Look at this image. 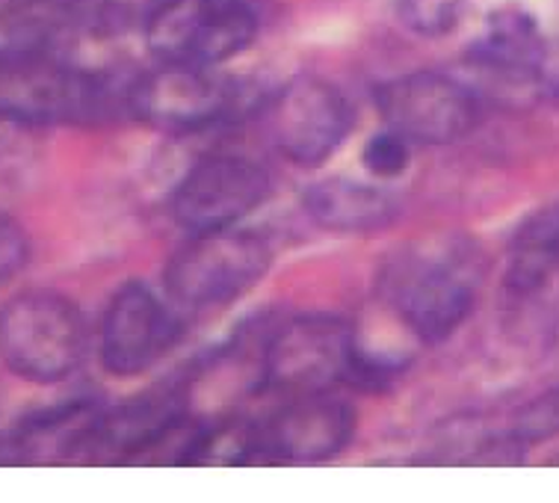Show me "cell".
Masks as SVG:
<instances>
[{
	"label": "cell",
	"mask_w": 559,
	"mask_h": 503,
	"mask_svg": "<svg viewBox=\"0 0 559 503\" xmlns=\"http://www.w3.org/2000/svg\"><path fill=\"white\" fill-rule=\"evenodd\" d=\"M515 432L524 447L533 442H548V439H557L559 435V388L542 394L533 403H527L524 409L519 411L515 423L509 427Z\"/></svg>",
	"instance_id": "cell-18"
},
{
	"label": "cell",
	"mask_w": 559,
	"mask_h": 503,
	"mask_svg": "<svg viewBox=\"0 0 559 503\" xmlns=\"http://www.w3.org/2000/svg\"><path fill=\"white\" fill-rule=\"evenodd\" d=\"M270 195V175L249 157H204L173 193L175 223L190 235L237 226Z\"/></svg>",
	"instance_id": "cell-10"
},
{
	"label": "cell",
	"mask_w": 559,
	"mask_h": 503,
	"mask_svg": "<svg viewBox=\"0 0 559 503\" xmlns=\"http://www.w3.org/2000/svg\"><path fill=\"white\" fill-rule=\"evenodd\" d=\"M306 214L337 235H373L400 216V202L377 184L325 178L306 193Z\"/></svg>",
	"instance_id": "cell-14"
},
{
	"label": "cell",
	"mask_w": 559,
	"mask_h": 503,
	"mask_svg": "<svg viewBox=\"0 0 559 503\" xmlns=\"http://www.w3.org/2000/svg\"><path fill=\"white\" fill-rule=\"evenodd\" d=\"M273 249L243 228H216L190 237L166 267V294L183 311L223 309L266 276Z\"/></svg>",
	"instance_id": "cell-4"
},
{
	"label": "cell",
	"mask_w": 559,
	"mask_h": 503,
	"mask_svg": "<svg viewBox=\"0 0 559 503\" xmlns=\"http://www.w3.org/2000/svg\"><path fill=\"white\" fill-rule=\"evenodd\" d=\"M31 255V243L27 235L21 231V226L12 216L0 214V285L10 282Z\"/></svg>",
	"instance_id": "cell-19"
},
{
	"label": "cell",
	"mask_w": 559,
	"mask_h": 503,
	"mask_svg": "<svg viewBox=\"0 0 559 503\" xmlns=\"http://www.w3.org/2000/svg\"><path fill=\"white\" fill-rule=\"evenodd\" d=\"M539 86L542 93L550 95V98L559 104V48L557 51H550L548 48V57H545V65H542L539 72Z\"/></svg>",
	"instance_id": "cell-20"
},
{
	"label": "cell",
	"mask_w": 559,
	"mask_h": 503,
	"mask_svg": "<svg viewBox=\"0 0 559 503\" xmlns=\"http://www.w3.org/2000/svg\"><path fill=\"white\" fill-rule=\"evenodd\" d=\"M264 463V439H261V423L228 421L204 427L202 442L195 447L190 465H216V468H235V465Z\"/></svg>",
	"instance_id": "cell-15"
},
{
	"label": "cell",
	"mask_w": 559,
	"mask_h": 503,
	"mask_svg": "<svg viewBox=\"0 0 559 503\" xmlns=\"http://www.w3.org/2000/svg\"><path fill=\"white\" fill-rule=\"evenodd\" d=\"M112 83L69 62L53 60L51 51L0 57V119L36 124H81L107 116Z\"/></svg>",
	"instance_id": "cell-3"
},
{
	"label": "cell",
	"mask_w": 559,
	"mask_h": 503,
	"mask_svg": "<svg viewBox=\"0 0 559 503\" xmlns=\"http://www.w3.org/2000/svg\"><path fill=\"white\" fill-rule=\"evenodd\" d=\"M90 330L72 299L53 290H24L0 309V361L36 385H57L81 368Z\"/></svg>",
	"instance_id": "cell-2"
},
{
	"label": "cell",
	"mask_w": 559,
	"mask_h": 503,
	"mask_svg": "<svg viewBox=\"0 0 559 503\" xmlns=\"http://www.w3.org/2000/svg\"><path fill=\"white\" fill-rule=\"evenodd\" d=\"M178 338V323L143 282H124L104 311L98 352L112 376H136L163 359Z\"/></svg>",
	"instance_id": "cell-11"
},
{
	"label": "cell",
	"mask_w": 559,
	"mask_h": 503,
	"mask_svg": "<svg viewBox=\"0 0 559 503\" xmlns=\"http://www.w3.org/2000/svg\"><path fill=\"white\" fill-rule=\"evenodd\" d=\"M465 0H400V21L403 27L424 39L444 36L459 24Z\"/></svg>",
	"instance_id": "cell-16"
},
{
	"label": "cell",
	"mask_w": 559,
	"mask_h": 503,
	"mask_svg": "<svg viewBox=\"0 0 559 503\" xmlns=\"http://www.w3.org/2000/svg\"><path fill=\"white\" fill-rule=\"evenodd\" d=\"M356 326L332 314H306L282 323L264 340L261 388L285 397L323 394L353 376Z\"/></svg>",
	"instance_id": "cell-6"
},
{
	"label": "cell",
	"mask_w": 559,
	"mask_h": 503,
	"mask_svg": "<svg viewBox=\"0 0 559 503\" xmlns=\"http://www.w3.org/2000/svg\"><path fill=\"white\" fill-rule=\"evenodd\" d=\"M408 160H412V143L397 131H391V128L370 136L365 148H361V166L377 181L400 178L408 169Z\"/></svg>",
	"instance_id": "cell-17"
},
{
	"label": "cell",
	"mask_w": 559,
	"mask_h": 503,
	"mask_svg": "<svg viewBox=\"0 0 559 503\" xmlns=\"http://www.w3.org/2000/svg\"><path fill=\"white\" fill-rule=\"evenodd\" d=\"M377 107L391 131L420 145L456 143L479 119L474 93L441 72H412L385 83Z\"/></svg>",
	"instance_id": "cell-9"
},
{
	"label": "cell",
	"mask_w": 559,
	"mask_h": 503,
	"mask_svg": "<svg viewBox=\"0 0 559 503\" xmlns=\"http://www.w3.org/2000/svg\"><path fill=\"white\" fill-rule=\"evenodd\" d=\"M128 110L169 134H193L235 116L240 86L207 65L160 62L128 86Z\"/></svg>",
	"instance_id": "cell-7"
},
{
	"label": "cell",
	"mask_w": 559,
	"mask_h": 503,
	"mask_svg": "<svg viewBox=\"0 0 559 503\" xmlns=\"http://www.w3.org/2000/svg\"><path fill=\"white\" fill-rule=\"evenodd\" d=\"M356 124L346 95L320 81L296 77L266 107V134L282 155L296 166L325 164Z\"/></svg>",
	"instance_id": "cell-8"
},
{
	"label": "cell",
	"mask_w": 559,
	"mask_h": 503,
	"mask_svg": "<svg viewBox=\"0 0 559 503\" xmlns=\"http://www.w3.org/2000/svg\"><path fill=\"white\" fill-rule=\"evenodd\" d=\"M483 282V252L465 235H432L385 261L382 306L417 340L438 344L471 318Z\"/></svg>",
	"instance_id": "cell-1"
},
{
	"label": "cell",
	"mask_w": 559,
	"mask_h": 503,
	"mask_svg": "<svg viewBox=\"0 0 559 503\" xmlns=\"http://www.w3.org/2000/svg\"><path fill=\"white\" fill-rule=\"evenodd\" d=\"M479 72L507 83H536L548 57L539 21L521 7H500L486 19L468 51Z\"/></svg>",
	"instance_id": "cell-13"
},
{
	"label": "cell",
	"mask_w": 559,
	"mask_h": 503,
	"mask_svg": "<svg viewBox=\"0 0 559 503\" xmlns=\"http://www.w3.org/2000/svg\"><path fill=\"white\" fill-rule=\"evenodd\" d=\"M143 33L157 62L216 69L252 45L258 12L249 0H157Z\"/></svg>",
	"instance_id": "cell-5"
},
{
	"label": "cell",
	"mask_w": 559,
	"mask_h": 503,
	"mask_svg": "<svg viewBox=\"0 0 559 503\" xmlns=\"http://www.w3.org/2000/svg\"><path fill=\"white\" fill-rule=\"evenodd\" d=\"M356 411L329 391L287 397L273 418L261 423L264 463H325L353 442Z\"/></svg>",
	"instance_id": "cell-12"
}]
</instances>
